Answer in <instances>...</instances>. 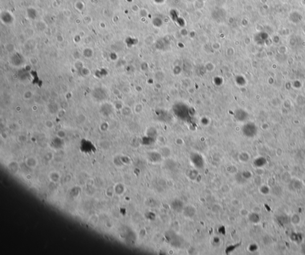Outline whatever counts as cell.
Wrapping results in <instances>:
<instances>
[{"label":"cell","instance_id":"obj_1","mask_svg":"<svg viewBox=\"0 0 305 255\" xmlns=\"http://www.w3.org/2000/svg\"><path fill=\"white\" fill-rule=\"evenodd\" d=\"M184 204L180 200L176 199L173 201L171 203L172 209L177 212H182L184 209Z\"/></svg>","mask_w":305,"mask_h":255},{"label":"cell","instance_id":"obj_3","mask_svg":"<svg viewBox=\"0 0 305 255\" xmlns=\"http://www.w3.org/2000/svg\"><path fill=\"white\" fill-rule=\"evenodd\" d=\"M184 215L187 217H193L196 212V209L194 207L191 206H188L184 207V209L182 211Z\"/></svg>","mask_w":305,"mask_h":255},{"label":"cell","instance_id":"obj_5","mask_svg":"<svg viewBox=\"0 0 305 255\" xmlns=\"http://www.w3.org/2000/svg\"><path fill=\"white\" fill-rule=\"evenodd\" d=\"M46 126L48 128H51L53 126V123L51 121L48 120L46 121Z\"/></svg>","mask_w":305,"mask_h":255},{"label":"cell","instance_id":"obj_2","mask_svg":"<svg viewBox=\"0 0 305 255\" xmlns=\"http://www.w3.org/2000/svg\"><path fill=\"white\" fill-rule=\"evenodd\" d=\"M191 161L196 166H197L198 168H201L203 166V160L201 156L197 154H193V156L191 157Z\"/></svg>","mask_w":305,"mask_h":255},{"label":"cell","instance_id":"obj_4","mask_svg":"<svg viewBox=\"0 0 305 255\" xmlns=\"http://www.w3.org/2000/svg\"><path fill=\"white\" fill-rule=\"evenodd\" d=\"M34 96V93L31 91H26L23 94V98L25 100H30Z\"/></svg>","mask_w":305,"mask_h":255}]
</instances>
